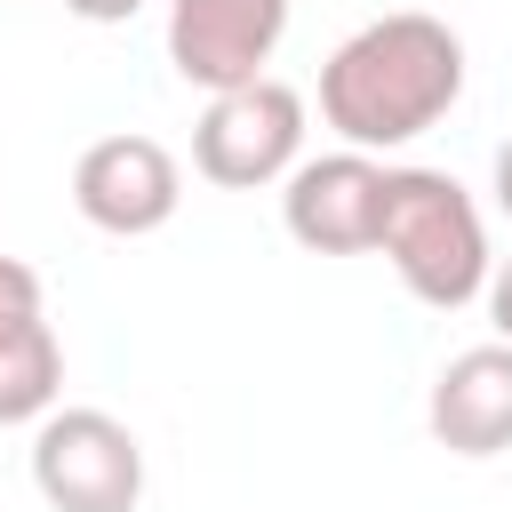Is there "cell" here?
I'll use <instances>...</instances> for the list:
<instances>
[{
	"mask_svg": "<svg viewBox=\"0 0 512 512\" xmlns=\"http://www.w3.org/2000/svg\"><path fill=\"white\" fill-rule=\"evenodd\" d=\"M384 160L376 152H320L296 160L288 192H280V224L296 248L312 256H368L376 224H384Z\"/></svg>",
	"mask_w": 512,
	"mask_h": 512,
	"instance_id": "52a82bcc",
	"label": "cell"
},
{
	"mask_svg": "<svg viewBox=\"0 0 512 512\" xmlns=\"http://www.w3.org/2000/svg\"><path fill=\"white\" fill-rule=\"evenodd\" d=\"M496 208H504V216H512V136H504V144H496Z\"/></svg>",
	"mask_w": 512,
	"mask_h": 512,
	"instance_id": "7c38bea8",
	"label": "cell"
},
{
	"mask_svg": "<svg viewBox=\"0 0 512 512\" xmlns=\"http://www.w3.org/2000/svg\"><path fill=\"white\" fill-rule=\"evenodd\" d=\"M424 424L448 456H504L512 448V344H472L432 376Z\"/></svg>",
	"mask_w": 512,
	"mask_h": 512,
	"instance_id": "9c48e42d",
	"label": "cell"
},
{
	"mask_svg": "<svg viewBox=\"0 0 512 512\" xmlns=\"http://www.w3.org/2000/svg\"><path fill=\"white\" fill-rule=\"evenodd\" d=\"M456 96H464V40L424 8L360 24L320 64V120L344 136V152H400L424 128H440Z\"/></svg>",
	"mask_w": 512,
	"mask_h": 512,
	"instance_id": "6da1fadb",
	"label": "cell"
},
{
	"mask_svg": "<svg viewBox=\"0 0 512 512\" xmlns=\"http://www.w3.org/2000/svg\"><path fill=\"white\" fill-rule=\"evenodd\" d=\"M72 208L112 240H144L184 208V168L160 136H136V128L96 136L72 160Z\"/></svg>",
	"mask_w": 512,
	"mask_h": 512,
	"instance_id": "5b68a950",
	"label": "cell"
},
{
	"mask_svg": "<svg viewBox=\"0 0 512 512\" xmlns=\"http://www.w3.org/2000/svg\"><path fill=\"white\" fill-rule=\"evenodd\" d=\"M80 24H128V16H144L152 0H64Z\"/></svg>",
	"mask_w": 512,
	"mask_h": 512,
	"instance_id": "8fae6325",
	"label": "cell"
},
{
	"mask_svg": "<svg viewBox=\"0 0 512 512\" xmlns=\"http://www.w3.org/2000/svg\"><path fill=\"white\" fill-rule=\"evenodd\" d=\"M32 488L48 512H136L144 440L112 408H48L32 424Z\"/></svg>",
	"mask_w": 512,
	"mask_h": 512,
	"instance_id": "3957f363",
	"label": "cell"
},
{
	"mask_svg": "<svg viewBox=\"0 0 512 512\" xmlns=\"http://www.w3.org/2000/svg\"><path fill=\"white\" fill-rule=\"evenodd\" d=\"M488 320H496V336L512 344V256H496V272H488Z\"/></svg>",
	"mask_w": 512,
	"mask_h": 512,
	"instance_id": "30bf717a",
	"label": "cell"
},
{
	"mask_svg": "<svg viewBox=\"0 0 512 512\" xmlns=\"http://www.w3.org/2000/svg\"><path fill=\"white\" fill-rule=\"evenodd\" d=\"M64 392V344L48 328L40 272L0 256V424H40Z\"/></svg>",
	"mask_w": 512,
	"mask_h": 512,
	"instance_id": "ba28073f",
	"label": "cell"
},
{
	"mask_svg": "<svg viewBox=\"0 0 512 512\" xmlns=\"http://www.w3.org/2000/svg\"><path fill=\"white\" fill-rule=\"evenodd\" d=\"M288 40V0H168V64L184 88H248Z\"/></svg>",
	"mask_w": 512,
	"mask_h": 512,
	"instance_id": "8992f818",
	"label": "cell"
},
{
	"mask_svg": "<svg viewBox=\"0 0 512 512\" xmlns=\"http://www.w3.org/2000/svg\"><path fill=\"white\" fill-rule=\"evenodd\" d=\"M376 248L400 272V288L416 304H432V312H464L472 296H488V272H496L488 216L448 168H392L384 176Z\"/></svg>",
	"mask_w": 512,
	"mask_h": 512,
	"instance_id": "7a4b0ae2",
	"label": "cell"
},
{
	"mask_svg": "<svg viewBox=\"0 0 512 512\" xmlns=\"http://www.w3.org/2000/svg\"><path fill=\"white\" fill-rule=\"evenodd\" d=\"M304 160V96L288 80H248V88H224L208 96L200 128H192V168L224 192H264V184H288Z\"/></svg>",
	"mask_w": 512,
	"mask_h": 512,
	"instance_id": "277c9868",
	"label": "cell"
}]
</instances>
